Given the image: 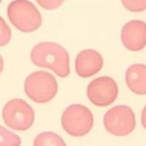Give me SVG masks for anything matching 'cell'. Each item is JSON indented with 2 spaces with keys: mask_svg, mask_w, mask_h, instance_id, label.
Returning <instances> with one entry per match:
<instances>
[{
  "mask_svg": "<svg viewBox=\"0 0 146 146\" xmlns=\"http://www.w3.org/2000/svg\"><path fill=\"white\" fill-rule=\"evenodd\" d=\"M31 59L38 67L49 68L60 77L70 74L69 54L58 44L43 42L36 45L31 52Z\"/></svg>",
  "mask_w": 146,
  "mask_h": 146,
  "instance_id": "obj_1",
  "label": "cell"
},
{
  "mask_svg": "<svg viewBox=\"0 0 146 146\" xmlns=\"http://www.w3.org/2000/svg\"><path fill=\"white\" fill-rule=\"evenodd\" d=\"M11 23L23 33H32L42 25V16L37 8L28 0H15L7 9Z\"/></svg>",
  "mask_w": 146,
  "mask_h": 146,
  "instance_id": "obj_2",
  "label": "cell"
},
{
  "mask_svg": "<svg viewBox=\"0 0 146 146\" xmlns=\"http://www.w3.org/2000/svg\"><path fill=\"white\" fill-rule=\"evenodd\" d=\"M57 88L55 77L43 71L31 74L25 82L26 94L38 103H45L52 100L57 95Z\"/></svg>",
  "mask_w": 146,
  "mask_h": 146,
  "instance_id": "obj_3",
  "label": "cell"
},
{
  "mask_svg": "<svg viewBox=\"0 0 146 146\" xmlns=\"http://www.w3.org/2000/svg\"><path fill=\"white\" fill-rule=\"evenodd\" d=\"M94 125V116L90 110L83 105L74 104L66 109L62 115V126L72 137L86 135Z\"/></svg>",
  "mask_w": 146,
  "mask_h": 146,
  "instance_id": "obj_4",
  "label": "cell"
},
{
  "mask_svg": "<svg viewBox=\"0 0 146 146\" xmlns=\"http://www.w3.org/2000/svg\"><path fill=\"white\" fill-rule=\"evenodd\" d=\"M5 123L12 129L25 131L34 123V112L31 106L24 100L12 99L8 102L3 110Z\"/></svg>",
  "mask_w": 146,
  "mask_h": 146,
  "instance_id": "obj_5",
  "label": "cell"
},
{
  "mask_svg": "<svg viewBox=\"0 0 146 146\" xmlns=\"http://www.w3.org/2000/svg\"><path fill=\"white\" fill-rule=\"evenodd\" d=\"M104 126L114 136L123 137L130 134L136 127L135 114L127 106H116L104 116Z\"/></svg>",
  "mask_w": 146,
  "mask_h": 146,
  "instance_id": "obj_6",
  "label": "cell"
},
{
  "mask_svg": "<svg viewBox=\"0 0 146 146\" xmlns=\"http://www.w3.org/2000/svg\"><path fill=\"white\" fill-rule=\"evenodd\" d=\"M118 86L110 77L102 76L94 80L87 88L89 100L99 107H106L115 101Z\"/></svg>",
  "mask_w": 146,
  "mask_h": 146,
  "instance_id": "obj_7",
  "label": "cell"
},
{
  "mask_svg": "<svg viewBox=\"0 0 146 146\" xmlns=\"http://www.w3.org/2000/svg\"><path fill=\"white\" fill-rule=\"evenodd\" d=\"M122 41L130 51H140L146 46V24L140 20L128 22L122 30Z\"/></svg>",
  "mask_w": 146,
  "mask_h": 146,
  "instance_id": "obj_8",
  "label": "cell"
},
{
  "mask_svg": "<svg viewBox=\"0 0 146 146\" xmlns=\"http://www.w3.org/2000/svg\"><path fill=\"white\" fill-rule=\"evenodd\" d=\"M103 66V59L98 52L85 49L77 54L75 62V68L80 77L88 78L96 74Z\"/></svg>",
  "mask_w": 146,
  "mask_h": 146,
  "instance_id": "obj_9",
  "label": "cell"
},
{
  "mask_svg": "<svg viewBox=\"0 0 146 146\" xmlns=\"http://www.w3.org/2000/svg\"><path fill=\"white\" fill-rule=\"evenodd\" d=\"M126 83L129 88L137 95H146V66L132 65L126 73Z\"/></svg>",
  "mask_w": 146,
  "mask_h": 146,
  "instance_id": "obj_10",
  "label": "cell"
},
{
  "mask_svg": "<svg viewBox=\"0 0 146 146\" xmlns=\"http://www.w3.org/2000/svg\"><path fill=\"white\" fill-rule=\"evenodd\" d=\"M34 144L35 146H42V145H57L64 146V141L57 134L53 132H44L40 134L34 139Z\"/></svg>",
  "mask_w": 146,
  "mask_h": 146,
  "instance_id": "obj_11",
  "label": "cell"
},
{
  "mask_svg": "<svg viewBox=\"0 0 146 146\" xmlns=\"http://www.w3.org/2000/svg\"><path fill=\"white\" fill-rule=\"evenodd\" d=\"M20 144L21 140L17 135L7 130L5 128L0 125V145L19 146Z\"/></svg>",
  "mask_w": 146,
  "mask_h": 146,
  "instance_id": "obj_12",
  "label": "cell"
},
{
  "mask_svg": "<svg viewBox=\"0 0 146 146\" xmlns=\"http://www.w3.org/2000/svg\"><path fill=\"white\" fill-rule=\"evenodd\" d=\"M123 6L133 12H140L146 10V0H122Z\"/></svg>",
  "mask_w": 146,
  "mask_h": 146,
  "instance_id": "obj_13",
  "label": "cell"
},
{
  "mask_svg": "<svg viewBox=\"0 0 146 146\" xmlns=\"http://www.w3.org/2000/svg\"><path fill=\"white\" fill-rule=\"evenodd\" d=\"M11 29L5 21L0 17V46H5L11 39Z\"/></svg>",
  "mask_w": 146,
  "mask_h": 146,
  "instance_id": "obj_14",
  "label": "cell"
},
{
  "mask_svg": "<svg viewBox=\"0 0 146 146\" xmlns=\"http://www.w3.org/2000/svg\"><path fill=\"white\" fill-rule=\"evenodd\" d=\"M36 1L46 10H55L62 5L64 0H36Z\"/></svg>",
  "mask_w": 146,
  "mask_h": 146,
  "instance_id": "obj_15",
  "label": "cell"
},
{
  "mask_svg": "<svg viewBox=\"0 0 146 146\" xmlns=\"http://www.w3.org/2000/svg\"><path fill=\"white\" fill-rule=\"evenodd\" d=\"M142 124L146 129V106L143 110V113H142Z\"/></svg>",
  "mask_w": 146,
  "mask_h": 146,
  "instance_id": "obj_16",
  "label": "cell"
},
{
  "mask_svg": "<svg viewBox=\"0 0 146 146\" xmlns=\"http://www.w3.org/2000/svg\"><path fill=\"white\" fill-rule=\"evenodd\" d=\"M3 67H4V61H3L2 57L0 56V74H1V72L3 70Z\"/></svg>",
  "mask_w": 146,
  "mask_h": 146,
  "instance_id": "obj_17",
  "label": "cell"
}]
</instances>
